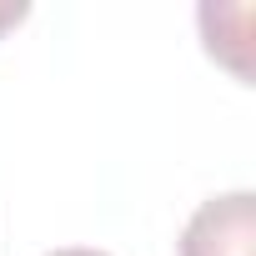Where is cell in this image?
<instances>
[{
  "instance_id": "6da1fadb",
  "label": "cell",
  "mask_w": 256,
  "mask_h": 256,
  "mask_svg": "<svg viewBox=\"0 0 256 256\" xmlns=\"http://www.w3.org/2000/svg\"><path fill=\"white\" fill-rule=\"evenodd\" d=\"M181 256H256V196L226 191L201 201L181 231Z\"/></svg>"
},
{
  "instance_id": "7a4b0ae2",
  "label": "cell",
  "mask_w": 256,
  "mask_h": 256,
  "mask_svg": "<svg viewBox=\"0 0 256 256\" xmlns=\"http://www.w3.org/2000/svg\"><path fill=\"white\" fill-rule=\"evenodd\" d=\"M30 16V6H26V0H0V36H6L10 26H20Z\"/></svg>"
},
{
  "instance_id": "3957f363",
  "label": "cell",
  "mask_w": 256,
  "mask_h": 256,
  "mask_svg": "<svg viewBox=\"0 0 256 256\" xmlns=\"http://www.w3.org/2000/svg\"><path fill=\"white\" fill-rule=\"evenodd\" d=\"M46 256H106V251H90V246H60V251H46Z\"/></svg>"
}]
</instances>
